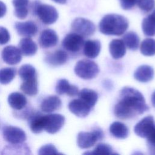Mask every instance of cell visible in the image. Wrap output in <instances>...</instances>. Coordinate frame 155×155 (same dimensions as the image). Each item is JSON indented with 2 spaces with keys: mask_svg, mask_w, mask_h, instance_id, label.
<instances>
[{
  "mask_svg": "<svg viewBox=\"0 0 155 155\" xmlns=\"http://www.w3.org/2000/svg\"><path fill=\"white\" fill-rule=\"evenodd\" d=\"M149 109L142 94L129 87H124L120 93V100L114 108L115 116L121 119L132 118L143 114Z\"/></svg>",
  "mask_w": 155,
  "mask_h": 155,
  "instance_id": "6da1fadb",
  "label": "cell"
},
{
  "mask_svg": "<svg viewBox=\"0 0 155 155\" xmlns=\"http://www.w3.org/2000/svg\"><path fill=\"white\" fill-rule=\"evenodd\" d=\"M128 27L127 19L117 14L105 15L99 24V31L105 35H122L126 31Z\"/></svg>",
  "mask_w": 155,
  "mask_h": 155,
  "instance_id": "7a4b0ae2",
  "label": "cell"
},
{
  "mask_svg": "<svg viewBox=\"0 0 155 155\" xmlns=\"http://www.w3.org/2000/svg\"><path fill=\"white\" fill-rule=\"evenodd\" d=\"M74 71L78 76L83 79H91L97 76L99 68L94 61L82 59L76 63Z\"/></svg>",
  "mask_w": 155,
  "mask_h": 155,
  "instance_id": "3957f363",
  "label": "cell"
},
{
  "mask_svg": "<svg viewBox=\"0 0 155 155\" xmlns=\"http://www.w3.org/2000/svg\"><path fill=\"white\" fill-rule=\"evenodd\" d=\"M34 8L35 13L45 24H52L54 23L58 18V11L52 5L37 2Z\"/></svg>",
  "mask_w": 155,
  "mask_h": 155,
  "instance_id": "277c9868",
  "label": "cell"
},
{
  "mask_svg": "<svg viewBox=\"0 0 155 155\" xmlns=\"http://www.w3.org/2000/svg\"><path fill=\"white\" fill-rule=\"evenodd\" d=\"M103 137V131L99 128H94L90 132H80L77 137L78 145L82 149L89 148Z\"/></svg>",
  "mask_w": 155,
  "mask_h": 155,
  "instance_id": "5b68a950",
  "label": "cell"
},
{
  "mask_svg": "<svg viewBox=\"0 0 155 155\" xmlns=\"http://www.w3.org/2000/svg\"><path fill=\"white\" fill-rule=\"evenodd\" d=\"M71 27L74 33L82 36H91L96 30L95 25L92 21L83 18L74 19L71 23Z\"/></svg>",
  "mask_w": 155,
  "mask_h": 155,
  "instance_id": "8992f818",
  "label": "cell"
},
{
  "mask_svg": "<svg viewBox=\"0 0 155 155\" xmlns=\"http://www.w3.org/2000/svg\"><path fill=\"white\" fill-rule=\"evenodd\" d=\"M2 134L4 139L12 144H20L26 140V134L24 130L16 127H4Z\"/></svg>",
  "mask_w": 155,
  "mask_h": 155,
  "instance_id": "52a82bcc",
  "label": "cell"
},
{
  "mask_svg": "<svg viewBox=\"0 0 155 155\" xmlns=\"http://www.w3.org/2000/svg\"><path fill=\"white\" fill-rule=\"evenodd\" d=\"M65 123V117L60 114H49L45 115L44 130L50 134L59 131Z\"/></svg>",
  "mask_w": 155,
  "mask_h": 155,
  "instance_id": "ba28073f",
  "label": "cell"
},
{
  "mask_svg": "<svg viewBox=\"0 0 155 155\" xmlns=\"http://www.w3.org/2000/svg\"><path fill=\"white\" fill-rule=\"evenodd\" d=\"M62 44L63 47L67 51L76 53L79 51L83 47L84 40L83 36L74 32L67 35Z\"/></svg>",
  "mask_w": 155,
  "mask_h": 155,
  "instance_id": "9c48e42d",
  "label": "cell"
},
{
  "mask_svg": "<svg viewBox=\"0 0 155 155\" xmlns=\"http://www.w3.org/2000/svg\"><path fill=\"white\" fill-rule=\"evenodd\" d=\"M154 120L152 116H147L136 124L134 131L138 136L145 138L150 134L154 127Z\"/></svg>",
  "mask_w": 155,
  "mask_h": 155,
  "instance_id": "30bf717a",
  "label": "cell"
},
{
  "mask_svg": "<svg viewBox=\"0 0 155 155\" xmlns=\"http://www.w3.org/2000/svg\"><path fill=\"white\" fill-rule=\"evenodd\" d=\"M91 108L89 105L79 98L73 99L68 104V109L70 112L79 117L88 116Z\"/></svg>",
  "mask_w": 155,
  "mask_h": 155,
  "instance_id": "8fae6325",
  "label": "cell"
},
{
  "mask_svg": "<svg viewBox=\"0 0 155 155\" xmlns=\"http://www.w3.org/2000/svg\"><path fill=\"white\" fill-rule=\"evenodd\" d=\"M21 54L18 48L13 45H8L2 51V58L7 64L15 65L21 61Z\"/></svg>",
  "mask_w": 155,
  "mask_h": 155,
  "instance_id": "7c38bea8",
  "label": "cell"
},
{
  "mask_svg": "<svg viewBox=\"0 0 155 155\" xmlns=\"http://www.w3.org/2000/svg\"><path fill=\"white\" fill-rule=\"evenodd\" d=\"M15 28L19 35L25 38H30L35 36L38 31V27L31 21L25 22H16Z\"/></svg>",
  "mask_w": 155,
  "mask_h": 155,
  "instance_id": "4fadbf2b",
  "label": "cell"
},
{
  "mask_svg": "<svg viewBox=\"0 0 155 155\" xmlns=\"http://www.w3.org/2000/svg\"><path fill=\"white\" fill-rule=\"evenodd\" d=\"M58 42V36L55 31L52 29L43 30L39 37V45L41 47L47 48L55 46Z\"/></svg>",
  "mask_w": 155,
  "mask_h": 155,
  "instance_id": "5bb4252c",
  "label": "cell"
},
{
  "mask_svg": "<svg viewBox=\"0 0 155 155\" xmlns=\"http://www.w3.org/2000/svg\"><path fill=\"white\" fill-rule=\"evenodd\" d=\"M56 91L59 95L67 94L70 97H74L78 96L79 90L76 85L70 84L67 79H61L56 84Z\"/></svg>",
  "mask_w": 155,
  "mask_h": 155,
  "instance_id": "9a60e30c",
  "label": "cell"
},
{
  "mask_svg": "<svg viewBox=\"0 0 155 155\" xmlns=\"http://www.w3.org/2000/svg\"><path fill=\"white\" fill-rule=\"evenodd\" d=\"M28 124L31 131L34 133H39L44 130L45 115L40 113H31L28 116Z\"/></svg>",
  "mask_w": 155,
  "mask_h": 155,
  "instance_id": "2e32d148",
  "label": "cell"
},
{
  "mask_svg": "<svg viewBox=\"0 0 155 155\" xmlns=\"http://www.w3.org/2000/svg\"><path fill=\"white\" fill-rule=\"evenodd\" d=\"M153 68L148 65L139 66L134 73V78L140 82H148L151 81L154 77Z\"/></svg>",
  "mask_w": 155,
  "mask_h": 155,
  "instance_id": "e0dca14e",
  "label": "cell"
},
{
  "mask_svg": "<svg viewBox=\"0 0 155 155\" xmlns=\"http://www.w3.org/2000/svg\"><path fill=\"white\" fill-rule=\"evenodd\" d=\"M68 60L67 53L62 50H58L48 54L45 58V61L50 65L59 66L64 64Z\"/></svg>",
  "mask_w": 155,
  "mask_h": 155,
  "instance_id": "ac0fdd59",
  "label": "cell"
},
{
  "mask_svg": "<svg viewBox=\"0 0 155 155\" xmlns=\"http://www.w3.org/2000/svg\"><path fill=\"white\" fill-rule=\"evenodd\" d=\"M101 42L98 40H87L83 45V53L88 58H96L101 51Z\"/></svg>",
  "mask_w": 155,
  "mask_h": 155,
  "instance_id": "d6986e66",
  "label": "cell"
},
{
  "mask_svg": "<svg viewBox=\"0 0 155 155\" xmlns=\"http://www.w3.org/2000/svg\"><path fill=\"white\" fill-rule=\"evenodd\" d=\"M62 105L61 100L57 96L52 95L44 99L41 104V110L45 113H51L59 110Z\"/></svg>",
  "mask_w": 155,
  "mask_h": 155,
  "instance_id": "ffe728a7",
  "label": "cell"
},
{
  "mask_svg": "<svg viewBox=\"0 0 155 155\" xmlns=\"http://www.w3.org/2000/svg\"><path fill=\"white\" fill-rule=\"evenodd\" d=\"M109 51L113 58L118 59L125 54L126 46L122 40L115 39L110 42Z\"/></svg>",
  "mask_w": 155,
  "mask_h": 155,
  "instance_id": "44dd1931",
  "label": "cell"
},
{
  "mask_svg": "<svg viewBox=\"0 0 155 155\" xmlns=\"http://www.w3.org/2000/svg\"><path fill=\"white\" fill-rule=\"evenodd\" d=\"M19 49L24 56H30L36 53L38 46L31 38H24L19 43Z\"/></svg>",
  "mask_w": 155,
  "mask_h": 155,
  "instance_id": "7402d4cb",
  "label": "cell"
},
{
  "mask_svg": "<svg viewBox=\"0 0 155 155\" xmlns=\"http://www.w3.org/2000/svg\"><path fill=\"white\" fill-rule=\"evenodd\" d=\"M8 102L9 105L14 110H20L24 108L27 101L23 94L19 92H13L9 94Z\"/></svg>",
  "mask_w": 155,
  "mask_h": 155,
  "instance_id": "603a6c76",
  "label": "cell"
},
{
  "mask_svg": "<svg viewBox=\"0 0 155 155\" xmlns=\"http://www.w3.org/2000/svg\"><path fill=\"white\" fill-rule=\"evenodd\" d=\"M110 133L116 138L124 139L128 137L129 130L127 127L120 122H114L110 126Z\"/></svg>",
  "mask_w": 155,
  "mask_h": 155,
  "instance_id": "cb8c5ba5",
  "label": "cell"
},
{
  "mask_svg": "<svg viewBox=\"0 0 155 155\" xmlns=\"http://www.w3.org/2000/svg\"><path fill=\"white\" fill-rule=\"evenodd\" d=\"M79 99L84 101L91 108L96 104L98 99L97 93L93 90L89 88H83L80 90L78 94Z\"/></svg>",
  "mask_w": 155,
  "mask_h": 155,
  "instance_id": "d4e9b609",
  "label": "cell"
},
{
  "mask_svg": "<svg viewBox=\"0 0 155 155\" xmlns=\"http://www.w3.org/2000/svg\"><path fill=\"white\" fill-rule=\"evenodd\" d=\"M123 41L125 46L131 50H136L139 45V38L134 31H129L123 36Z\"/></svg>",
  "mask_w": 155,
  "mask_h": 155,
  "instance_id": "484cf974",
  "label": "cell"
},
{
  "mask_svg": "<svg viewBox=\"0 0 155 155\" xmlns=\"http://www.w3.org/2000/svg\"><path fill=\"white\" fill-rule=\"evenodd\" d=\"M20 89L28 96H34L38 93L37 78L24 81L20 86Z\"/></svg>",
  "mask_w": 155,
  "mask_h": 155,
  "instance_id": "4316f807",
  "label": "cell"
},
{
  "mask_svg": "<svg viewBox=\"0 0 155 155\" xmlns=\"http://www.w3.org/2000/svg\"><path fill=\"white\" fill-rule=\"evenodd\" d=\"M142 29L146 36H153L155 35V19L151 14L143 19Z\"/></svg>",
  "mask_w": 155,
  "mask_h": 155,
  "instance_id": "83f0119b",
  "label": "cell"
},
{
  "mask_svg": "<svg viewBox=\"0 0 155 155\" xmlns=\"http://www.w3.org/2000/svg\"><path fill=\"white\" fill-rule=\"evenodd\" d=\"M18 74L23 81L37 78L36 69L30 64L22 65L18 71Z\"/></svg>",
  "mask_w": 155,
  "mask_h": 155,
  "instance_id": "f1b7e54d",
  "label": "cell"
},
{
  "mask_svg": "<svg viewBox=\"0 0 155 155\" xmlns=\"http://www.w3.org/2000/svg\"><path fill=\"white\" fill-rule=\"evenodd\" d=\"M141 53L147 56H151L155 54V40L152 38L144 39L140 47Z\"/></svg>",
  "mask_w": 155,
  "mask_h": 155,
  "instance_id": "f546056e",
  "label": "cell"
},
{
  "mask_svg": "<svg viewBox=\"0 0 155 155\" xmlns=\"http://www.w3.org/2000/svg\"><path fill=\"white\" fill-rule=\"evenodd\" d=\"M16 69L13 67H5L0 69V84H7L10 83L16 75Z\"/></svg>",
  "mask_w": 155,
  "mask_h": 155,
  "instance_id": "4dcf8cb0",
  "label": "cell"
},
{
  "mask_svg": "<svg viewBox=\"0 0 155 155\" xmlns=\"http://www.w3.org/2000/svg\"><path fill=\"white\" fill-rule=\"evenodd\" d=\"M85 154H114L113 151L112 147L107 143H100L97 145L94 149L91 152L85 153Z\"/></svg>",
  "mask_w": 155,
  "mask_h": 155,
  "instance_id": "1f68e13d",
  "label": "cell"
},
{
  "mask_svg": "<svg viewBox=\"0 0 155 155\" xmlns=\"http://www.w3.org/2000/svg\"><path fill=\"white\" fill-rule=\"evenodd\" d=\"M138 7L144 12H149L155 5V0H137Z\"/></svg>",
  "mask_w": 155,
  "mask_h": 155,
  "instance_id": "d6a6232c",
  "label": "cell"
},
{
  "mask_svg": "<svg viewBox=\"0 0 155 155\" xmlns=\"http://www.w3.org/2000/svg\"><path fill=\"white\" fill-rule=\"evenodd\" d=\"M38 154L45 155V154H59L56 148L54 145L48 143L41 147L38 152Z\"/></svg>",
  "mask_w": 155,
  "mask_h": 155,
  "instance_id": "836d02e7",
  "label": "cell"
},
{
  "mask_svg": "<svg viewBox=\"0 0 155 155\" xmlns=\"http://www.w3.org/2000/svg\"><path fill=\"white\" fill-rule=\"evenodd\" d=\"M147 138V145L149 150L153 154H155V125Z\"/></svg>",
  "mask_w": 155,
  "mask_h": 155,
  "instance_id": "e575fe53",
  "label": "cell"
},
{
  "mask_svg": "<svg viewBox=\"0 0 155 155\" xmlns=\"http://www.w3.org/2000/svg\"><path fill=\"white\" fill-rule=\"evenodd\" d=\"M10 39V36L8 30L0 26V45H4L7 44Z\"/></svg>",
  "mask_w": 155,
  "mask_h": 155,
  "instance_id": "d590c367",
  "label": "cell"
},
{
  "mask_svg": "<svg viewBox=\"0 0 155 155\" xmlns=\"http://www.w3.org/2000/svg\"><path fill=\"white\" fill-rule=\"evenodd\" d=\"M28 13V7H21V8H15L14 14L19 19H25Z\"/></svg>",
  "mask_w": 155,
  "mask_h": 155,
  "instance_id": "8d00e7d4",
  "label": "cell"
},
{
  "mask_svg": "<svg viewBox=\"0 0 155 155\" xmlns=\"http://www.w3.org/2000/svg\"><path fill=\"white\" fill-rule=\"evenodd\" d=\"M137 0H119L121 7L124 10H130L137 4Z\"/></svg>",
  "mask_w": 155,
  "mask_h": 155,
  "instance_id": "74e56055",
  "label": "cell"
},
{
  "mask_svg": "<svg viewBox=\"0 0 155 155\" xmlns=\"http://www.w3.org/2000/svg\"><path fill=\"white\" fill-rule=\"evenodd\" d=\"M29 0H12V4L15 8L28 7Z\"/></svg>",
  "mask_w": 155,
  "mask_h": 155,
  "instance_id": "f35d334b",
  "label": "cell"
},
{
  "mask_svg": "<svg viewBox=\"0 0 155 155\" xmlns=\"http://www.w3.org/2000/svg\"><path fill=\"white\" fill-rule=\"evenodd\" d=\"M7 7L5 4L0 1V18H2L6 13Z\"/></svg>",
  "mask_w": 155,
  "mask_h": 155,
  "instance_id": "ab89813d",
  "label": "cell"
},
{
  "mask_svg": "<svg viewBox=\"0 0 155 155\" xmlns=\"http://www.w3.org/2000/svg\"><path fill=\"white\" fill-rule=\"evenodd\" d=\"M151 103L154 107H155V91L151 95Z\"/></svg>",
  "mask_w": 155,
  "mask_h": 155,
  "instance_id": "60d3db41",
  "label": "cell"
},
{
  "mask_svg": "<svg viewBox=\"0 0 155 155\" xmlns=\"http://www.w3.org/2000/svg\"><path fill=\"white\" fill-rule=\"evenodd\" d=\"M53 1H54L56 3H58V4H65L67 2V0H52Z\"/></svg>",
  "mask_w": 155,
  "mask_h": 155,
  "instance_id": "b9f144b4",
  "label": "cell"
},
{
  "mask_svg": "<svg viewBox=\"0 0 155 155\" xmlns=\"http://www.w3.org/2000/svg\"><path fill=\"white\" fill-rule=\"evenodd\" d=\"M151 16L154 18V19H155V9L153 10V13L151 14Z\"/></svg>",
  "mask_w": 155,
  "mask_h": 155,
  "instance_id": "7bdbcfd3",
  "label": "cell"
}]
</instances>
